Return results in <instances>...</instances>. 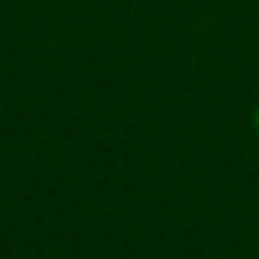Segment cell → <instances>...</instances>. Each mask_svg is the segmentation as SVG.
<instances>
[{"instance_id": "cell-1", "label": "cell", "mask_w": 259, "mask_h": 259, "mask_svg": "<svg viewBox=\"0 0 259 259\" xmlns=\"http://www.w3.org/2000/svg\"><path fill=\"white\" fill-rule=\"evenodd\" d=\"M255 132H259V110H255Z\"/></svg>"}]
</instances>
